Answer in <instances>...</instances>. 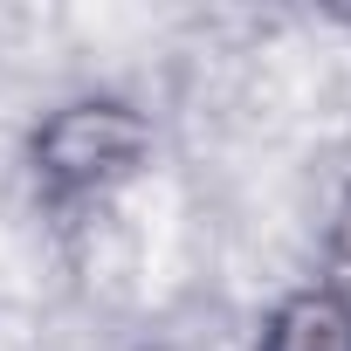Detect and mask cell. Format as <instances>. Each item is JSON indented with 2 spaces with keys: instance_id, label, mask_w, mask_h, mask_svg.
<instances>
[{
  "instance_id": "6da1fadb",
  "label": "cell",
  "mask_w": 351,
  "mask_h": 351,
  "mask_svg": "<svg viewBox=\"0 0 351 351\" xmlns=\"http://www.w3.org/2000/svg\"><path fill=\"white\" fill-rule=\"evenodd\" d=\"M138 145H145V124L124 104H76L42 131L35 158H42V172L56 186H90V180L124 172L138 158Z\"/></svg>"
},
{
  "instance_id": "7a4b0ae2",
  "label": "cell",
  "mask_w": 351,
  "mask_h": 351,
  "mask_svg": "<svg viewBox=\"0 0 351 351\" xmlns=\"http://www.w3.org/2000/svg\"><path fill=\"white\" fill-rule=\"evenodd\" d=\"M269 351H351V317H344L330 296H310V303H296V310L276 324Z\"/></svg>"
}]
</instances>
